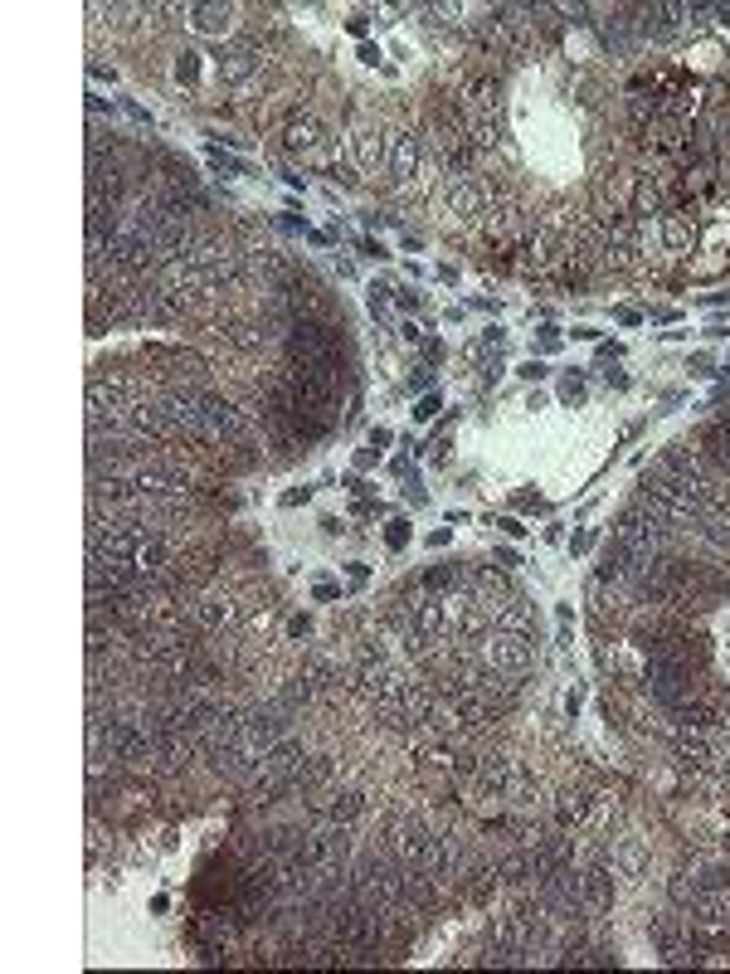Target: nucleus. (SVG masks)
I'll return each instance as SVG.
<instances>
[{
	"mask_svg": "<svg viewBox=\"0 0 730 974\" xmlns=\"http://www.w3.org/2000/svg\"><path fill=\"white\" fill-rule=\"evenodd\" d=\"M429 843H434V833L424 828V819H404V824L395 828V858H400V867H419V858H424Z\"/></svg>",
	"mask_w": 730,
	"mask_h": 974,
	"instance_id": "11",
	"label": "nucleus"
},
{
	"mask_svg": "<svg viewBox=\"0 0 730 974\" xmlns=\"http://www.w3.org/2000/svg\"><path fill=\"white\" fill-rule=\"evenodd\" d=\"M692 926L696 931H726L730 926V892H721V887H701L692 897Z\"/></svg>",
	"mask_w": 730,
	"mask_h": 974,
	"instance_id": "7",
	"label": "nucleus"
},
{
	"mask_svg": "<svg viewBox=\"0 0 730 974\" xmlns=\"http://www.w3.org/2000/svg\"><path fill=\"white\" fill-rule=\"evenodd\" d=\"M672 750H677V760L687 765V770H711V746H706V736L701 731H692V726H682L677 731V741H672Z\"/></svg>",
	"mask_w": 730,
	"mask_h": 974,
	"instance_id": "14",
	"label": "nucleus"
},
{
	"mask_svg": "<svg viewBox=\"0 0 730 974\" xmlns=\"http://www.w3.org/2000/svg\"><path fill=\"white\" fill-rule=\"evenodd\" d=\"M701 449H706V458H711L721 473H730V429L726 424H711V429L701 434Z\"/></svg>",
	"mask_w": 730,
	"mask_h": 974,
	"instance_id": "20",
	"label": "nucleus"
},
{
	"mask_svg": "<svg viewBox=\"0 0 730 974\" xmlns=\"http://www.w3.org/2000/svg\"><path fill=\"white\" fill-rule=\"evenodd\" d=\"M482 663H487V668H497V673H507V677L526 673V668H531V638L502 634V629H497V634L482 643Z\"/></svg>",
	"mask_w": 730,
	"mask_h": 974,
	"instance_id": "2",
	"label": "nucleus"
},
{
	"mask_svg": "<svg viewBox=\"0 0 730 974\" xmlns=\"http://www.w3.org/2000/svg\"><path fill=\"white\" fill-rule=\"evenodd\" d=\"M331 775H336V760H331V755H307V760H302V770H297V785H292V789L317 794V789L331 785Z\"/></svg>",
	"mask_w": 730,
	"mask_h": 974,
	"instance_id": "18",
	"label": "nucleus"
},
{
	"mask_svg": "<svg viewBox=\"0 0 730 974\" xmlns=\"http://www.w3.org/2000/svg\"><path fill=\"white\" fill-rule=\"evenodd\" d=\"M580 814H584V799H580V794H570V799L560 804V824H575Z\"/></svg>",
	"mask_w": 730,
	"mask_h": 974,
	"instance_id": "27",
	"label": "nucleus"
},
{
	"mask_svg": "<svg viewBox=\"0 0 730 974\" xmlns=\"http://www.w3.org/2000/svg\"><path fill=\"white\" fill-rule=\"evenodd\" d=\"M283 147L297 151V156H312V151L322 147V122L307 117V113H292L288 122H283Z\"/></svg>",
	"mask_w": 730,
	"mask_h": 974,
	"instance_id": "12",
	"label": "nucleus"
},
{
	"mask_svg": "<svg viewBox=\"0 0 730 974\" xmlns=\"http://www.w3.org/2000/svg\"><path fill=\"white\" fill-rule=\"evenodd\" d=\"M312 809H317V814H322L327 824L351 828L356 819H361L365 799H361V789H336V794H327V799H312Z\"/></svg>",
	"mask_w": 730,
	"mask_h": 974,
	"instance_id": "9",
	"label": "nucleus"
},
{
	"mask_svg": "<svg viewBox=\"0 0 730 974\" xmlns=\"http://www.w3.org/2000/svg\"><path fill=\"white\" fill-rule=\"evenodd\" d=\"M244 434V419L229 400H215V395H200V439H234Z\"/></svg>",
	"mask_w": 730,
	"mask_h": 974,
	"instance_id": "4",
	"label": "nucleus"
},
{
	"mask_svg": "<svg viewBox=\"0 0 730 974\" xmlns=\"http://www.w3.org/2000/svg\"><path fill=\"white\" fill-rule=\"evenodd\" d=\"M258 59H263L258 44H234V49L219 59V78H224V83H244V78L258 69Z\"/></svg>",
	"mask_w": 730,
	"mask_h": 974,
	"instance_id": "17",
	"label": "nucleus"
},
{
	"mask_svg": "<svg viewBox=\"0 0 730 974\" xmlns=\"http://www.w3.org/2000/svg\"><path fill=\"white\" fill-rule=\"evenodd\" d=\"M633 205H638V215H648V210L662 205V190H657L653 176H643V181H638V200H633Z\"/></svg>",
	"mask_w": 730,
	"mask_h": 974,
	"instance_id": "25",
	"label": "nucleus"
},
{
	"mask_svg": "<svg viewBox=\"0 0 730 974\" xmlns=\"http://www.w3.org/2000/svg\"><path fill=\"white\" fill-rule=\"evenodd\" d=\"M643 862H648L643 843H638V838H628V843L619 848V867H614V872H619V877H638V872H643Z\"/></svg>",
	"mask_w": 730,
	"mask_h": 974,
	"instance_id": "23",
	"label": "nucleus"
},
{
	"mask_svg": "<svg viewBox=\"0 0 730 974\" xmlns=\"http://www.w3.org/2000/svg\"><path fill=\"white\" fill-rule=\"evenodd\" d=\"M448 205H453V220H458V225H482V210H487L482 181H477V176H453Z\"/></svg>",
	"mask_w": 730,
	"mask_h": 974,
	"instance_id": "8",
	"label": "nucleus"
},
{
	"mask_svg": "<svg viewBox=\"0 0 730 974\" xmlns=\"http://www.w3.org/2000/svg\"><path fill=\"white\" fill-rule=\"evenodd\" d=\"M395 677H400V673H395V668L385 663V653H375V648H365L361 658L351 663V673H346V682H351V687H356L361 697H370V702H380V697H385V687H390Z\"/></svg>",
	"mask_w": 730,
	"mask_h": 974,
	"instance_id": "3",
	"label": "nucleus"
},
{
	"mask_svg": "<svg viewBox=\"0 0 730 974\" xmlns=\"http://www.w3.org/2000/svg\"><path fill=\"white\" fill-rule=\"evenodd\" d=\"M229 5H190V25L200 30V35H224L229 30Z\"/></svg>",
	"mask_w": 730,
	"mask_h": 974,
	"instance_id": "19",
	"label": "nucleus"
},
{
	"mask_svg": "<svg viewBox=\"0 0 730 974\" xmlns=\"http://www.w3.org/2000/svg\"><path fill=\"white\" fill-rule=\"evenodd\" d=\"M288 366H317V371L346 375V341L327 322H292L288 327Z\"/></svg>",
	"mask_w": 730,
	"mask_h": 974,
	"instance_id": "1",
	"label": "nucleus"
},
{
	"mask_svg": "<svg viewBox=\"0 0 730 974\" xmlns=\"http://www.w3.org/2000/svg\"><path fill=\"white\" fill-rule=\"evenodd\" d=\"M385 166H390V181H395V186H409V181L419 176V166H424V142H419V132H400V137L390 142Z\"/></svg>",
	"mask_w": 730,
	"mask_h": 974,
	"instance_id": "6",
	"label": "nucleus"
},
{
	"mask_svg": "<svg viewBox=\"0 0 730 974\" xmlns=\"http://www.w3.org/2000/svg\"><path fill=\"white\" fill-rule=\"evenodd\" d=\"M667 892H672V901H677V906H692V897H696V892H701V877L682 867V872H677V877L667 882Z\"/></svg>",
	"mask_w": 730,
	"mask_h": 974,
	"instance_id": "24",
	"label": "nucleus"
},
{
	"mask_svg": "<svg viewBox=\"0 0 730 974\" xmlns=\"http://www.w3.org/2000/svg\"><path fill=\"white\" fill-rule=\"evenodd\" d=\"M302 677L312 682V692H331V687H341V673H336V663H331V658H312V663L302 668Z\"/></svg>",
	"mask_w": 730,
	"mask_h": 974,
	"instance_id": "22",
	"label": "nucleus"
},
{
	"mask_svg": "<svg viewBox=\"0 0 730 974\" xmlns=\"http://www.w3.org/2000/svg\"><path fill=\"white\" fill-rule=\"evenodd\" d=\"M662 239H667V249H687V244H692V225H687V220H667V225H662Z\"/></svg>",
	"mask_w": 730,
	"mask_h": 974,
	"instance_id": "26",
	"label": "nucleus"
},
{
	"mask_svg": "<svg viewBox=\"0 0 730 974\" xmlns=\"http://www.w3.org/2000/svg\"><path fill=\"white\" fill-rule=\"evenodd\" d=\"M696 108H701V98H696V93H677V98L667 103V113H696Z\"/></svg>",
	"mask_w": 730,
	"mask_h": 974,
	"instance_id": "28",
	"label": "nucleus"
},
{
	"mask_svg": "<svg viewBox=\"0 0 730 974\" xmlns=\"http://www.w3.org/2000/svg\"><path fill=\"white\" fill-rule=\"evenodd\" d=\"M716 20H721V25L730 30V5H721V10H716Z\"/></svg>",
	"mask_w": 730,
	"mask_h": 974,
	"instance_id": "30",
	"label": "nucleus"
},
{
	"mask_svg": "<svg viewBox=\"0 0 730 974\" xmlns=\"http://www.w3.org/2000/svg\"><path fill=\"white\" fill-rule=\"evenodd\" d=\"M614 877H619V872H614L609 862H594V867H589V872L580 877V897L589 901L594 911L614 906Z\"/></svg>",
	"mask_w": 730,
	"mask_h": 974,
	"instance_id": "13",
	"label": "nucleus"
},
{
	"mask_svg": "<svg viewBox=\"0 0 730 974\" xmlns=\"http://www.w3.org/2000/svg\"><path fill=\"white\" fill-rule=\"evenodd\" d=\"M351 147H356V166H361V171H380V161L390 156L385 137H380V127H356Z\"/></svg>",
	"mask_w": 730,
	"mask_h": 974,
	"instance_id": "16",
	"label": "nucleus"
},
{
	"mask_svg": "<svg viewBox=\"0 0 730 974\" xmlns=\"http://www.w3.org/2000/svg\"><path fill=\"white\" fill-rule=\"evenodd\" d=\"M234 614H239V604L229 600V595H200V600L190 604V619H195L200 629H210V634L229 629V624H234Z\"/></svg>",
	"mask_w": 730,
	"mask_h": 974,
	"instance_id": "10",
	"label": "nucleus"
},
{
	"mask_svg": "<svg viewBox=\"0 0 730 974\" xmlns=\"http://www.w3.org/2000/svg\"><path fill=\"white\" fill-rule=\"evenodd\" d=\"M473 785H477V794H487V799L511 794V789L521 785V780H516V760H507V755H482V760H477Z\"/></svg>",
	"mask_w": 730,
	"mask_h": 974,
	"instance_id": "5",
	"label": "nucleus"
},
{
	"mask_svg": "<svg viewBox=\"0 0 730 974\" xmlns=\"http://www.w3.org/2000/svg\"><path fill=\"white\" fill-rule=\"evenodd\" d=\"M127 424H132V434H151V439H166V434H176V424H171L166 405H132Z\"/></svg>",
	"mask_w": 730,
	"mask_h": 974,
	"instance_id": "15",
	"label": "nucleus"
},
{
	"mask_svg": "<svg viewBox=\"0 0 730 974\" xmlns=\"http://www.w3.org/2000/svg\"><path fill=\"white\" fill-rule=\"evenodd\" d=\"M219 337L229 341V346H239V351H254V346L268 341V332L254 327V322H224V327H219Z\"/></svg>",
	"mask_w": 730,
	"mask_h": 974,
	"instance_id": "21",
	"label": "nucleus"
},
{
	"mask_svg": "<svg viewBox=\"0 0 730 974\" xmlns=\"http://www.w3.org/2000/svg\"><path fill=\"white\" fill-rule=\"evenodd\" d=\"M176 78H181V83H190V78H195V54H181V64H176Z\"/></svg>",
	"mask_w": 730,
	"mask_h": 974,
	"instance_id": "29",
	"label": "nucleus"
}]
</instances>
